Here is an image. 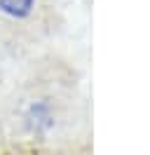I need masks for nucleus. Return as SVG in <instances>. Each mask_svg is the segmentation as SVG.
Returning a JSON list of instances; mask_svg holds the SVG:
<instances>
[{
    "label": "nucleus",
    "mask_w": 150,
    "mask_h": 155,
    "mask_svg": "<svg viewBox=\"0 0 150 155\" xmlns=\"http://www.w3.org/2000/svg\"><path fill=\"white\" fill-rule=\"evenodd\" d=\"M0 10L5 14H9V17L24 19L33 10V0H0Z\"/></svg>",
    "instance_id": "f257e3e1"
}]
</instances>
